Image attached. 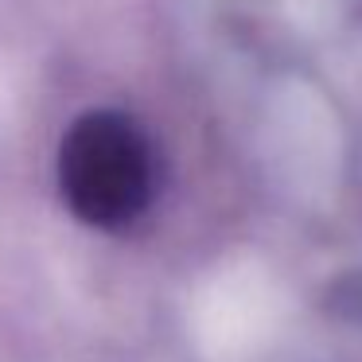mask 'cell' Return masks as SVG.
Instances as JSON below:
<instances>
[{"label": "cell", "instance_id": "cell-1", "mask_svg": "<svg viewBox=\"0 0 362 362\" xmlns=\"http://www.w3.org/2000/svg\"><path fill=\"white\" fill-rule=\"evenodd\" d=\"M63 195L90 226H125L152 191L148 144L133 121L90 113L63 141Z\"/></svg>", "mask_w": 362, "mask_h": 362}]
</instances>
